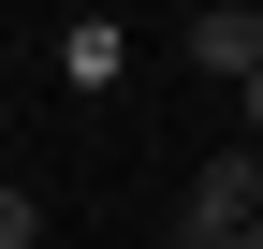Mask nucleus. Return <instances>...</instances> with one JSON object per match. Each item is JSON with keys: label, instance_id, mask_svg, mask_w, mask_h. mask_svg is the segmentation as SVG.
<instances>
[{"label": "nucleus", "instance_id": "f257e3e1", "mask_svg": "<svg viewBox=\"0 0 263 249\" xmlns=\"http://www.w3.org/2000/svg\"><path fill=\"white\" fill-rule=\"evenodd\" d=\"M249 220H263V147H249V162H205L176 191V249H234Z\"/></svg>", "mask_w": 263, "mask_h": 249}, {"label": "nucleus", "instance_id": "f03ea898", "mask_svg": "<svg viewBox=\"0 0 263 249\" xmlns=\"http://www.w3.org/2000/svg\"><path fill=\"white\" fill-rule=\"evenodd\" d=\"M176 59L219 74V88H263V15H249V0H205V15L176 29Z\"/></svg>", "mask_w": 263, "mask_h": 249}, {"label": "nucleus", "instance_id": "7ed1b4c3", "mask_svg": "<svg viewBox=\"0 0 263 249\" xmlns=\"http://www.w3.org/2000/svg\"><path fill=\"white\" fill-rule=\"evenodd\" d=\"M117 59H132L117 15H73V29H59V74H73V88H117Z\"/></svg>", "mask_w": 263, "mask_h": 249}, {"label": "nucleus", "instance_id": "20e7f679", "mask_svg": "<svg viewBox=\"0 0 263 249\" xmlns=\"http://www.w3.org/2000/svg\"><path fill=\"white\" fill-rule=\"evenodd\" d=\"M0 249H44V191H15V176H0Z\"/></svg>", "mask_w": 263, "mask_h": 249}, {"label": "nucleus", "instance_id": "39448f33", "mask_svg": "<svg viewBox=\"0 0 263 249\" xmlns=\"http://www.w3.org/2000/svg\"><path fill=\"white\" fill-rule=\"evenodd\" d=\"M249 132H263V88H249Z\"/></svg>", "mask_w": 263, "mask_h": 249}, {"label": "nucleus", "instance_id": "423d86ee", "mask_svg": "<svg viewBox=\"0 0 263 249\" xmlns=\"http://www.w3.org/2000/svg\"><path fill=\"white\" fill-rule=\"evenodd\" d=\"M234 249H263V220H249V235H234Z\"/></svg>", "mask_w": 263, "mask_h": 249}]
</instances>
